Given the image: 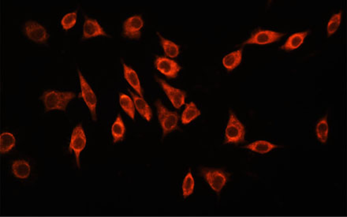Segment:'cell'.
Segmentation results:
<instances>
[{
    "label": "cell",
    "mask_w": 347,
    "mask_h": 217,
    "mask_svg": "<svg viewBox=\"0 0 347 217\" xmlns=\"http://www.w3.org/2000/svg\"><path fill=\"white\" fill-rule=\"evenodd\" d=\"M201 174L211 190L218 193L225 187L230 178L228 173L216 168H201Z\"/></svg>",
    "instance_id": "277c9868"
},
{
    "label": "cell",
    "mask_w": 347,
    "mask_h": 217,
    "mask_svg": "<svg viewBox=\"0 0 347 217\" xmlns=\"http://www.w3.org/2000/svg\"><path fill=\"white\" fill-rule=\"evenodd\" d=\"M16 145V139L14 134L9 132H4L0 135V152L6 154L14 149Z\"/></svg>",
    "instance_id": "7402d4cb"
},
{
    "label": "cell",
    "mask_w": 347,
    "mask_h": 217,
    "mask_svg": "<svg viewBox=\"0 0 347 217\" xmlns=\"http://www.w3.org/2000/svg\"><path fill=\"white\" fill-rule=\"evenodd\" d=\"M155 78L156 81L158 82L159 85L161 86L162 89L164 91L167 97L171 102L172 105L175 108L179 109L182 105H185V101H186V98L187 96L185 91L170 86L166 81L160 78L157 76H155Z\"/></svg>",
    "instance_id": "30bf717a"
},
{
    "label": "cell",
    "mask_w": 347,
    "mask_h": 217,
    "mask_svg": "<svg viewBox=\"0 0 347 217\" xmlns=\"http://www.w3.org/2000/svg\"><path fill=\"white\" fill-rule=\"evenodd\" d=\"M329 127L328 123V115H325L317 122L316 127V137L322 144L326 143L329 137Z\"/></svg>",
    "instance_id": "603a6c76"
},
{
    "label": "cell",
    "mask_w": 347,
    "mask_h": 217,
    "mask_svg": "<svg viewBox=\"0 0 347 217\" xmlns=\"http://www.w3.org/2000/svg\"><path fill=\"white\" fill-rule=\"evenodd\" d=\"M122 67H123L124 77L126 79V82L138 93V96L144 98V92H143V89L141 87V82H140L137 72L132 67L126 65L123 61H122Z\"/></svg>",
    "instance_id": "4fadbf2b"
},
{
    "label": "cell",
    "mask_w": 347,
    "mask_h": 217,
    "mask_svg": "<svg viewBox=\"0 0 347 217\" xmlns=\"http://www.w3.org/2000/svg\"><path fill=\"white\" fill-rule=\"evenodd\" d=\"M11 171L16 178L26 180L30 177L31 167L29 162L25 160H17L13 162Z\"/></svg>",
    "instance_id": "9a60e30c"
},
{
    "label": "cell",
    "mask_w": 347,
    "mask_h": 217,
    "mask_svg": "<svg viewBox=\"0 0 347 217\" xmlns=\"http://www.w3.org/2000/svg\"><path fill=\"white\" fill-rule=\"evenodd\" d=\"M155 105L157 107L159 123L163 131V137H164L177 130L179 115L176 111H169L160 100L156 101Z\"/></svg>",
    "instance_id": "7a4b0ae2"
},
{
    "label": "cell",
    "mask_w": 347,
    "mask_h": 217,
    "mask_svg": "<svg viewBox=\"0 0 347 217\" xmlns=\"http://www.w3.org/2000/svg\"><path fill=\"white\" fill-rule=\"evenodd\" d=\"M129 92L131 96H132L133 101H134V106H135L137 111L140 113V115L147 121H151V118H153V111H151V108H150L148 103L145 101L144 98L135 94L132 91L129 90Z\"/></svg>",
    "instance_id": "5bb4252c"
},
{
    "label": "cell",
    "mask_w": 347,
    "mask_h": 217,
    "mask_svg": "<svg viewBox=\"0 0 347 217\" xmlns=\"http://www.w3.org/2000/svg\"><path fill=\"white\" fill-rule=\"evenodd\" d=\"M194 179H193L191 171H189V172L185 176L183 182H182V190L183 198L186 199V198L189 197L191 194H192V193L194 191Z\"/></svg>",
    "instance_id": "d4e9b609"
},
{
    "label": "cell",
    "mask_w": 347,
    "mask_h": 217,
    "mask_svg": "<svg viewBox=\"0 0 347 217\" xmlns=\"http://www.w3.org/2000/svg\"><path fill=\"white\" fill-rule=\"evenodd\" d=\"M144 27V20L141 14H135L126 19L122 25V35L131 40H138L141 36V29Z\"/></svg>",
    "instance_id": "9c48e42d"
},
{
    "label": "cell",
    "mask_w": 347,
    "mask_h": 217,
    "mask_svg": "<svg viewBox=\"0 0 347 217\" xmlns=\"http://www.w3.org/2000/svg\"><path fill=\"white\" fill-rule=\"evenodd\" d=\"M243 48L232 51L227 54L223 58V65L228 72L232 71L233 70L238 67L243 60Z\"/></svg>",
    "instance_id": "2e32d148"
},
{
    "label": "cell",
    "mask_w": 347,
    "mask_h": 217,
    "mask_svg": "<svg viewBox=\"0 0 347 217\" xmlns=\"http://www.w3.org/2000/svg\"><path fill=\"white\" fill-rule=\"evenodd\" d=\"M23 32L29 39L36 44H46L50 35L42 26L36 21H28L23 26Z\"/></svg>",
    "instance_id": "ba28073f"
},
{
    "label": "cell",
    "mask_w": 347,
    "mask_h": 217,
    "mask_svg": "<svg viewBox=\"0 0 347 217\" xmlns=\"http://www.w3.org/2000/svg\"><path fill=\"white\" fill-rule=\"evenodd\" d=\"M125 134H126V127H125L122 116L120 114H119L112 127V135L114 143L122 142L125 139Z\"/></svg>",
    "instance_id": "d6986e66"
},
{
    "label": "cell",
    "mask_w": 347,
    "mask_h": 217,
    "mask_svg": "<svg viewBox=\"0 0 347 217\" xmlns=\"http://www.w3.org/2000/svg\"><path fill=\"white\" fill-rule=\"evenodd\" d=\"M76 97V93L73 92L63 91L46 90L44 92L40 99L43 101L45 111L59 110L67 111V106L73 99Z\"/></svg>",
    "instance_id": "6da1fadb"
},
{
    "label": "cell",
    "mask_w": 347,
    "mask_h": 217,
    "mask_svg": "<svg viewBox=\"0 0 347 217\" xmlns=\"http://www.w3.org/2000/svg\"><path fill=\"white\" fill-rule=\"evenodd\" d=\"M285 33H278L272 30L258 29L252 33L250 37L248 38L243 45H266L269 44L275 43L279 41Z\"/></svg>",
    "instance_id": "8992f818"
},
{
    "label": "cell",
    "mask_w": 347,
    "mask_h": 217,
    "mask_svg": "<svg viewBox=\"0 0 347 217\" xmlns=\"http://www.w3.org/2000/svg\"><path fill=\"white\" fill-rule=\"evenodd\" d=\"M157 35L165 55L170 58H176L180 53V45L174 43L173 41L170 40L166 39L159 33H157Z\"/></svg>",
    "instance_id": "ffe728a7"
},
{
    "label": "cell",
    "mask_w": 347,
    "mask_h": 217,
    "mask_svg": "<svg viewBox=\"0 0 347 217\" xmlns=\"http://www.w3.org/2000/svg\"><path fill=\"white\" fill-rule=\"evenodd\" d=\"M278 147L279 146L272 143V142L264 140L256 141V142H252L247 146H244L245 149H249L252 152L259 154L268 153V152H271V151Z\"/></svg>",
    "instance_id": "ac0fdd59"
},
{
    "label": "cell",
    "mask_w": 347,
    "mask_h": 217,
    "mask_svg": "<svg viewBox=\"0 0 347 217\" xmlns=\"http://www.w3.org/2000/svg\"><path fill=\"white\" fill-rule=\"evenodd\" d=\"M154 65L159 71L161 72V74L168 78L177 77L182 69V67L175 60H170L165 56H159V55L156 56Z\"/></svg>",
    "instance_id": "8fae6325"
},
{
    "label": "cell",
    "mask_w": 347,
    "mask_h": 217,
    "mask_svg": "<svg viewBox=\"0 0 347 217\" xmlns=\"http://www.w3.org/2000/svg\"><path fill=\"white\" fill-rule=\"evenodd\" d=\"M310 31H304L299 33H294L286 41L285 44L281 47L280 49L286 51H291L299 48L303 42L305 38L308 36Z\"/></svg>",
    "instance_id": "e0dca14e"
},
{
    "label": "cell",
    "mask_w": 347,
    "mask_h": 217,
    "mask_svg": "<svg viewBox=\"0 0 347 217\" xmlns=\"http://www.w3.org/2000/svg\"><path fill=\"white\" fill-rule=\"evenodd\" d=\"M77 10L74 12L68 13L65 14L61 20V25L63 28L64 30H69L72 29L75 26L76 22H77Z\"/></svg>",
    "instance_id": "4316f807"
},
{
    "label": "cell",
    "mask_w": 347,
    "mask_h": 217,
    "mask_svg": "<svg viewBox=\"0 0 347 217\" xmlns=\"http://www.w3.org/2000/svg\"><path fill=\"white\" fill-rule=\"evenodd\" d=\"M87 143L85 132L83 129L82 124L79 123L73 130L70 141L69 149L74 152L75 156L76 164L78 168H80V154L84 150Z\"/></svg>",
    "instance_id": "52a82bcc"
},
{
    "label": "cell",
    "mask_w": 347,
    "mask_h": 217,
    "mask_svg": "<svg viewBox=\"0 0 347 217\" xmlns=\"http://www.w3.org/2000/svg\"><path fill=\"white\" fill-rule=\"evenodd\" d=\"M201 114V111L198 109L194 103L190 102L186 104V108L182 112L181 120H182V123L186 125L200 116Z\"/></svg>",
    "instance_id": "44dd1931"
},
{
    "label": "cell",
    "mask_w": 347,
    "mask_h": 217,
    "mask_svg": "<svg viewBox=\"0 0 347 217\" xmlns=\"http://www.w3.org/2000/svg\"><path fill=\"white\" fill-rule=\"evenodd\" d=\"M246 129L232 111H229V120L225 130L224 144H237L245 142Z\"/></svg>",
    "instance_id": "3957f363"
},
{
    "label": "cell",
    "mask_w": 347,
    "mask_h": 217,
    "mask_svg": "<svg viewBox=\"0 0 347 217\" xmlns=\"http://www.w3.org/2000/svg\"><path fill=\"white\" fill-rule=\"evenodd\" d=\"M342 18V12L337 13L332 15L327 26V36H331L338 30L341 23Z\"/></svg>",
    "instance_id": "484cf974"
},
{
    "label": "cell",
    "mask_w": 347,
    "mask_h": 217,
    "mask_svg": "<svg viewBox=\"0 0 347 217\" xmlns=\"http://www.w3.org/2000/svg\"><path fill=\"white\" fill-rule=\"evenodd\" d=\"M78 73L79 76L80 86H81V93L79 94V98H82L85 105L88 107L90 114H91L92 120L93 121H96L97 120V115H96L97 98H96L94 91L93 90L87 80L84 78V75L79 69H78Z\"/></svg>",
    "instance_id": "5b68a950"
},
{
    "label": "cell",
    "mask_w": 347,
    "mask_h": 217,
    "mask_svg": "<svg viewBox=\"0 0 347 217\" xmlns=\"http://www.w3.org/2000/svg\"><path fill=\"white\" fill-rule=\"evenodd\" d=\"M109 36L105 32L98 21L91 17H84V26H83L82 37L81 40H88L96 36Z\"/></svg>",
    "instance_id": "7c38bea8"
},
{
    "label": "cell",
    "mask_w": 347,
    "mask_h": 217,
    "mask_svg": "<svg viewBox=\"0 0 347 217\" xmlns=\"http://www.w3.org/2000/svg\"><path fill=\"white\" fill-rule=\"evenodd\" d=\"M119 104L125 112L132 119L135 118V106L134 101L127 95L124 93H119Z\"/></svg>",
    "instance_id": "cb8c5ba5"
}]
</instances>
